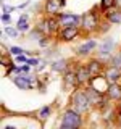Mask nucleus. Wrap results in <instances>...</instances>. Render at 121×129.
<instances>
[{
  "mask_svg": "<svg viewBox=\"0 0 121 129\" xmlns=\"http://www.w3.org/2000/svg\"><path fill=\"white\" fill-rule=\"evenodd\" d=\"M84 92H86V95H87L89 102H90V105H92V108H94V110H99L105 94H100V92H97L95 89H92L90 86H84Z\"/></svg>",
  "mask_w": 121,
  "mask_h": 129,
  "instance_id": "ddd939ff",
  "label": "nucleus"
},
{
  "mask_svg": "<svg viewBox=\"0 0 121 129\" xmlns=\"http://www.w3.org/2000/svg\"><path fill=\"white\" fill-rule=\"evenodd\" d=\"M110 66H115V68H119L121 70V53L119 52H116V53H113L111 55V58H110Z\"/></svg>",
  "mask_w": 121,
  "mask_h": 129,
  "instance_id": "a878e982",
  "label": "nucleus"
},
{
  "mask_svg": "<svg viewBox=\"0 0 121 129\" xmlns=\"http://www.w3.org/2000/svg\"><path fill=\"white\" fill-rule=\"evenodd\" d=\"M115 47H116V42H115V39L113 37H105L102 42L99 44V47H97V52H95V56L100 60L102 63L105 64H108L110 63V58H111V55L115 53Z\"/></svg>",
  "mask_w": 121,
  "mask_h": 129,
  "instance_id": "20e7f679",
  "label": "nucleus"
},
{
  "mask_svg": "<svg viewBox=\"0 0 121 129\" xmlns=\"http://www.w3.org/2000/svg\"><path fill=\"white\" fill-rule=\"evenodd\" d=\"M56 2L60 3V7H62V8H65V7H66V3H68V0H56Z\"/></svg>",
  "mask_w": 121,
  "mask_h": 129,
  "instance_id": "e433bc0d",
  "label": "nucleus"
},
{
  "mask_svg": "<svg viewBox=\"0 0 121 129\" xmlns=\"http://www.w3.org/2000/svg\"><path fill=\"white\" fill-rule=\"evenodd\" d=\"M113 2H115V0H100L99 7L102 8V11H105V10H108V8L113 7Z\"/></svg>",
  "mask_w": 121,
  "mask_h": 129,
  "instance_id": "c85d7f7f",
  "label": "nucleus"
},
{
  "mask_svg": "<svg viewBox=\"0 0 121 129\" xmlns=\"http://www.w3.org/2000/svg\"><path fill=\"white\" fill-rule=\"evenodd\" d=\"M42 56H45V58H48L52 61V60L58 58L60 53H58V48H56V45L53 44V45H50L48 48H45V52H42Z\"/></svg>",
  "mask_w": 121,
  "mask_h": 129,
  "instance_id": "412c9836",
  "label": "nucleus"
},
{
  "mask_svg": "<svg viewBox=\"0 0 121 129\" xmlns=\"http://www.w3.org/2000/svg\"><path fill=\"white\" fill-rule=\"evenodd\" d=\"M82 36V31L81 27H76V26H68V27H62L56 34V40L58 42H73L78 37Z\"/></svg>",
  "mask_w": 121,
  "mask_h": 129,
  "instance_id": "6e6552de",
  "label": "nucleus"
},
{
  "mask_svg": "<svg viewBox=\"0 0 121 129\" xmlns=\"http://www.w3.org/2000/svg\"><path fill=\"white\" fill-rule=\"evenodd\" d=\"M103 76L108 79V82H110V84L121 82V70H119V68H115V66L107 64V68H105V71H103Z\"/></svg>",
  "mask_w": 121,
  "mask_h": 129,
  "instance_id": "dca6fc26",
  "label": "nucleus"
},
{
  "mask_svg": "<svg viewBox=\"0 0 121 129\" xmlns=\"http://www.w3.org/2000/svg\"><path fill=\"white\" fill-rule=\"evenodd\" d=\"M2 31L5 32V34H7L10 39H18L19 36H21V32L18 31V27H16V26H11V24H5Z\"/></svg>",
  "mask_w": 121,
  "mask_h": 129,
  "instance_id": "aec40b11",
  "label": "nucleus"
},
{
  "mask_svg": "<svg viewBox=\"0 0 121 129\" xmlns=\"http://www.w3.org/2000/svg\"><path fill=\"white\" fill-rule=\"evenodd\" d=\"M74 68H76V76H78L79 86H81V87L89 86L92 76H90V73H89L87 66H86V61H78V63H74Z\"/></svg>",
  "mask_w": 121,
  "mask_h": 129,
  "instance_id": "1a4fd4ad",
  "label": "nucleus"
},
{
  "mask_svg": "<svg viewBox=\"0 0 121 129\" xmlns=\"http://www.w3.org/2000/svg\"><path fill=\"white\" fill-rule=\"evenodd\" d=\"M89 86L92 89H95L97 92H100V94H107L108 87H110V82H108V79L103 74H99V76H92Z\"/></svg>",
  "mask_w": 121,
  "mask_h": 129,
  "instance_id": "f8f14e48",
  "label": "nucleus"
},
{
  "mask_svg": "<svg viewBox=\"0 0 121 129\" xmlns=\"http://www.w3.org/2000/svg\"><path fill=\"white\" fill-rule=\"evenodd\" d=\"M31 5V0H24L23 3H19V5H16V10H24V8H27Z\"/></svg>",
  "mask_w": 121,
  "mask_h": 129,
  "instance_id": "72a5a7b5",
  "label": "nucleus"
},
{
  "mask_svg": "<svg viewBox=\"0 0 121 129\" xmlns=\"http://www.w3.org/2000/svg\"><path fill=\"white\" fill-rule=\"evenodd\" d=\"M103 19V11L99 7V3L87 10L86 13H82V24H81V31L82 36H94L99 34V27H100V21Z\"/></svg>",
  "mask_w": 121,
  "mask_h": 129,
  "instance_id": "f257e3e1",
  "label": "nucleus"
},
{
  "mask_svg": "<svg viewBox=\"0 0 121 129\" xmlns=\"http://www.w3.org/2000/svg\"><path fill=\"white\" fill-rule=\"evenodd\" d=\"M53 39L55 37H52V36H44V37L40 39L37 44H39L40 48H44V50H45V48H48L50 45H53Z\"/></svg>",
  "mask_w": 121,
  "mask_h": 129,
  "instance_id": "5701e85b",
  "label": "nucleus"
},
{
  "mask_svg": "<svg viewBox=\"0 0 121 129\" xmlns=\"http://www.w3.org/2000/svg\"><path fill=\"white\" fill-rule=\"evenodd\" d=\"M63 8L60 7V3L56 0H44V5H42V13L47 16H58L62 13Z\"/></svg>",
  "mask_w": 121,
  "mask_h": 129,
  "instance_id": "2eb2a0df",
  "label": "nucleus"
},
{
  "mask_svg": "<svg viewBox=\"0 0 121 129\" xmlns=\"http://www.w3.org/2000/svg\"><path fill=\"white\" fill-rule=\"evenodd\" d=\"M111 26H113V24H111L110 21H107V19L103 18L102 21H100V27H99V34H100V36L107 34V32H108V31L111 29Z\"/></svg>",
  "mask_w": 121,
  "mask_h": 129,
  "instance_id": "393cba45",
  "label": "nucleus"
},
{
  "mask_svg": "<svg viewBox=\"0 0 121 129\" xmlns=\"http://www.w3.org/2000/svg\"><path fill=\"white\" fill-rule=\"evenodd\" d=\"M29 78H31V73H21V74L13 76V78H10V79H11V82H13L19 90H31L32 87H31Z\"/></svg>",
  "mask_w": 121,
  "mask_h": 129,
  "instance_id": "4468645a",
  "label": "nucleus"
},
{
  "mask_svg": "<svg viewBox=\"0 0 121 129\" xmlns=\"http://www.w3.org/2000/svg\"><path fill=\"white\" fill-rule=\"evenodd\" d=\"M16 27H18V31L21 32L23 36L27 34V32L32 29V26L29 24V21H23V19H18V21H16Z\"/></svg>",
  "mask_w": 121,
  "mask_h": 129,
  "instance_id": "4be33fe9",
  "label": "nucleus"
},
{
  "mask_svg": "<svg viewBox=\"0 0 121 129\" xmlns=\"http://www.w3.org/2000/svg\"><path fill=\"white\" fill-rule=\"evenodd\" d=\"M97 47H99V42H97L92 36H89L82 44H79V45L76 47L74 55L78 56V58H89V56H92L94 50H97Z\"/></svg>",
  "mask_w": 121,
  "mask_h": 129,
  "instance_id": "423d86ee",
  "label": "nucleus"
},
{
  "mask_svg": "<svg viewBox=\"0 0 121 129\" xmlns=\"http://www.w3.org/2000/svg\"><path fill=\"white\" fill-rule=\"evenodd\" d=\"M116 105H118V107H121V102H118V103H116Z\"/></svg>",
  "mask_w": 121,
  "mask_h": 129,
  "instance_id": "58836bf2",
  "label": "nucleus"
},
{
  "mask_svg": "<svg viewBox=\"0 0 121 129\" xmlns=\"http://www.w3.org/2000/svg\"><path fill=\"white\" fill-rule=\"evenodd\" d=\"M118 52H119V53H121V47H119V50H118Z\"/></svg>",
  "mask_w": 121,
  "mask_h": 129,
  "instance_id": "ea45409f",
  "label": "nucleus"
},
{
  "mask_svg": "<svg viewBox=\"0 0 121 129\" xmlns=\"http://www.w3.org/2000/svg\"><path fill=\"white\" fill-rule=\"evenodd\" d=\"M113 7H115V8H119V10H121V0H115V2H113Z\"/></svg>",
  "mask_w": 121,
  "mask_h": 129,
  "instance_id": "c9c22d12",
  "label": "nucleus"
},
{
  "mask_svg": "<svg viewBox=\"0 0 121 129\" xmlns=\"http://www.w3.org/2000/svg\"><path fill=\"white\" fill-rule=\"evenodd\" d=\"M5 129H18L15 124H5Z\"/></svg>",
  "mask_w": 121,
  "mask_h": 129,
  "instance_id": "4c0bfd02",
  "label": "nucleus"
},
{
  "mask_svg": "<svg viewBox=\"0 0 121 129\" xmlns=\"http://www.w3.org/2000/svg\"><path fill=\"white\" fill-rule=\"evenodd\" d=\"M13 60H15V63H16V64H24V63H27L29 56H27V55H26V52H24V53H19V55L13 56Z\"/></svg>",
  "mask_w": 121,
  "mask_h": 129,
  "instance_id": "bb28decb",
  "label": "nucleus"
},
{
  "mask_svg": "<svg viewBox=\"0 0 121 129\" xmlns=\"http://www.w3.org/2000/svg\"><path fill=\"white\" fill-rule=\"evenodd\" d=\"M52 113H53V105H44V107H40L37 111H36V119L40 121V123H45V121H48V118L52 116Z\"/></svg>",
  "mask_w": 121,
  "mask_h": 129,
  "instance_id": "a211bd4d",
  "label": "nucleus"
},
{
  "mask_svg": "<svg viewBox=\"0 0 121 129\" xmlns=\"http://www.w3.org/2000/svg\"><path fill=\"white\" fill-rule=\"evenodd\" d=\"M56 18H58V23L62 27H68V26L81 27V24H82V15L71 13V11H62Z\"/></svg>",
  "mask_w": 121,
  "mask_h": 129,
  "instance_id": "0eeeda50",
  "label": "nucleus"
},
{
  "mask_svg": "<svg viewBox=\"0 0 121 129\" xmlns=\"http://www.w3.org/2000/svg\"><path fill=\"white\" fill-rule=\"evenodd\" d=\"M26 36H27V39H29V40H37V42H39V40L44 37V34H42V32H40V31L37 29V27H32V29H31L29 32H27Z\"/></svg>",
  "mask_w": 121,
  "mask_h": 129,
  "instance_id": "b1692460",
  "label": "nucleus"
},
{
  "mask_svg": "<svg viewBox=\"0 0 121 129\" xmlns=\"http://www.w3.org/2000/svg\"><path fill=\"white\" fill-rule=\"evenodd\" d=\"M115 126L121 127V107H118V105H116V123H115Z\"/></svg>",
  "mask_w": 121,
  "mask_h": 129,
  "instance_id": "473e14b6",
  "label": "nucleus"
},
{
  "mask_svg": "<svg viewBox=\"0 0 121 129\" xmlns=\"http://www.w3.org/2000/svg\"><path fill=\"white\" fill-rule=\"evenodd\" d=\"M103 18L107 21H110L111 24H121V10L119 8H108V10L103 11Z\"/></svg>",
  "mask_w": 121,
  "mask_h": 129,
  "instance_id": "f3484780",
  "label": "nucleus"
},
{
  "mask_svg": "<svg viewBox=\"0 0 121 129\" xmlns=\"http://www.w3.org/2000/svg\"><path fill=\"white\" fill-rule=\"evenodd\" d=\"M62 87L66 92H73L76 89H79V82H78V76H76V68L73 64L71 68H68L66 71L62 74Z\"/></svg>",
  "mask_w": 121,
  "mask_h": 129,
  "instance_id": "39448f33",
  "label": "nucleus"
},
{
  "mask_svg": "<svg viewBox=\"0 0 121 129\" xmlns=\"http://www.w3.org/2000/svg\"><path fill=\"white\" fill-rule=\"evenodd\" d=\"M70 107L74 108L76 111H79L81 115H84V116L94 111V108H92L90 102H89L86 92H84V87H79V89H76V90L71 92V95H70Z\"/></svg>",
  "mask_w": 121,
  "mask_h": 129,
  "instance_id": "7ed1b4c3",
  "label": "nucleus"
},
{
  "mask_svg": "<svg viewBox=\"0 0 121 129\" xmlns=\"http://www.w3.org/2000/svg\"><path fill=\"white\" fill-rule=\"evenodd\" d=\"M60 129H79L84 126V115L76 111L74 108L66 107L62 111V118H60Z\"/></svg>",
  "mask_w": 121,
  "mask_h": 129,
  "instance_id": "f03ea898",
  "label": "nucleus"
},
{
  "mask_svg": "<svg viewBox=\"0 0 121 129\" xmlns=\"http://www.w3.org/2000/svg\"><path fill=\"white\" fill-rule=\"evenodd\" d=\"M16 10V7H11V5H7V3H2V13H13Z\"/></svg>",
  "mask_w": 121,
  "mask_h": 129,
  "instance_id": "2f4dec72",
  "label": "nucleus"
},
{
  "mask_svg": "<svg viewBox=\"0 0 121 129\" xmlns=\"http://www.w3.org/2000/svg\"><path fill=\"white\" fill-rule=\"evenodd\" d=\"M2 24L5 26V24H11V21H13V18H11V13H2Z\"/></svg>",
  "mask_w": 121,
  "mask_h": 129,
  "instance_id": "7c9ffc66",
  "label": "nucleus"
},
{
  "mask_svg": "<svg viewBox=\"0 0 121 129\" xmlns=\"http://www.w3.org/2000/svg\"><path fill=\"white\" fill-rule=\"evenodd\" d=\"M86 66L90 73V76H99V74H103L107 64L102 63L97 56H89V58H86Z\"/></svg>",
  "mask_w": 121,
  "mask_h": 129,
  "instance_id": "9d476101",
  "label": "nucleus"
},
{
  "mask_svg": "<svg viewBox=\"0 0 121 129\" xmlns=\"http://www.w3.org/2000/svg\"><path fill=\"white\" fill-rule=\"evenodd\" d=\"M107 95L111 102H116V103L121 102V82L110 84V87H108V90H107Z\"/></svg>",
  "mask_w": 121,
  "mask_h": 129,
  "instance_id": "6ab92c4d",
  "label": "nucleus"
},
{
  "mask_svg": "<svg viewBox=\"0 0 121 129\" xmlns=\"http://www.w3.org/2000/svg\"><path fill=\"white\" fill-rule=\"evenodd\" d=\"M40 60H42V56H29V60H27V64H31L32 68H37L40 64Z\"/></svg>",
  "mask_w": 121,
  "mask_h": 129,
  "instance_id": "cd10ccee",
  "label": "nucleus"
},
{
  "mask_svg": "<svg viewBox=\"0 0 121 129\" xmlns=\"http://www.w3.org/2000/svg\"><path fill=\"white\" fill-rule=\"evenodd\" d=\"M18 19H23V21H29V13H21L18 16Z\"/></svg>",
  "mask_w": 121,
  "mask_h": 129,
  "instance_id": "f704fd0d",
  "label": "nucleus"
},
{
  "mask_svg": "<svg viewBox=\"0 0 121 129\" xmlns=\"http://www.w3.org/2000/svg\"><path fill=\"white\" fill-rule=\"evenodd\" d=\"M10 53H11V56H16L19 53H24V50H23V47H19V45H10Z\"/></svg>",
  "mask_w": 121,
  "mask_h": 129,
  "instance_id": "c756f323",
  "label": "nucleus"
},
{
  "mask_svg": "<svg viewBox=\"0 0 121 129\" xmlns=\"http://www.w3.org/2000/svg\"><path fill=\"white\" fill-rule=\"evenodd\" d=\"M73 66V61L68 58H62V56H58V58L52 60L50 64H48V68H50L52 73H56V74H63L65 71L68 70V68Z\"/></svg>",
  "mask_w": 121,
  "mask_h": 129,
  "instance_id": "9b49d317",
  "label": "nucleus"
}]
</instances>
